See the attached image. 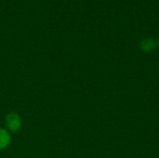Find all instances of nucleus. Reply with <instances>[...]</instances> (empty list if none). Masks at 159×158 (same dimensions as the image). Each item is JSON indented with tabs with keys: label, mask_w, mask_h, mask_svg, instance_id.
<instances>
[{
	"label": "nucleus",
	"mask_w": 159,
	"mask_h": 158,
	"mask_svg": "<svg viewBox=\"0 0 159 158\" xmlns=\"http://www.w3.org/2000/svg\"><path fill=\"white\" fill-rule=\"evenodd\" d=\"M5 125L7 127V129L11 131V132H16L20 129V126H21V121H20V117L17 113L11 112L9 113L7 117H6V122Z\"/></svg>",
	"instance_id": "f257e3e1"
},
{
	"label": "nucleus",
	"mask_w": 159,
	"mask_h": 158,
	"mask_svg": "<svg viewBox=\"0 0 159 158\" xmlns=\"http://www.w3.org/2000/svg\"><path fill=\"white\" fill-rule=\"evenodd\" d=\"M157 46V42L151 38V37H145L140 42V47L144 52H150L154 50Z\"/></svg>",
	"instance_id": "f03ea898"
},
{
	"label": "nucleus",
	"mask_w": 159,
	"mask_h": 158,
	"mask_svg": "<svg viewBox=\"0 0 159 158\" xmlns=\"http://www.w3.org/2000/svg\"><path fill=\"white\" fill-rule=\"evenodd\" d=\"M11 138L7 129H0V150L5 149L10 142Z\"/></svg>",
	"instance_id": "7ed1b4c3"
},
{
	"label": "nucleus",
	"mask_w": 159,
	"mask_h": 158,
	"mask_svg": "<svg viewBox=\"0 0 159 158\" xmlns=\"http://www.w3.org/2000/svg\"><path fill=\"white\" fill-rule=\"evenodd\" d=\"M157 46L159 47V38H158V41H157Z\"/></svg>",
	"instance_id": "20e7f679"
}]
</instances>
